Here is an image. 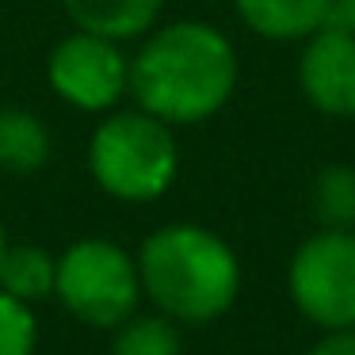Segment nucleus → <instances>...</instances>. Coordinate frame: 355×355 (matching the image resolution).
Instances as JSON below:
<instances>
[{"instance_id": "9b49d317", "label": "nucleus", "mask_w": 355, "mask_h": 355, "mask_svg": "<svg viewBox=\"0 0 355 355\" xmlns=\"http://www.w3.org/2000/svg\"><path fill=\"white\" fill-rule=\"evenodd\" d=\"M54 283H58L54 252H46L42 245H8L4 263H0V291L35 306V302L54 298Z\"/></svg>"}, {"instance_id": "20e7f679", "label": "nucleus", "mask_w": 355, "mask_h": 355, "mask_svg": "<svg viewBox=\"0 0 355 355\" xmlns=\"http://www.w3.org/2000/svg\"><path fill=\"white\" fill-rule=\"evenodd\" d=\"M54 298L88 329H119L141 306L138 256L111 237H80L58 256Z\"/></svg>"}, {"instance_id": "7ed1b4c3", "label": "nucleus", "mask_w": 355, "mask_h": 355, "mask_svg": "<svg viewBox=\"0 0 355 355\" xmlns=\"http://www.w3.org/2000/svg\"><path fill=\"white\" fill-rule=\"evenodd\" d=\"M176 126L134 107H115L100 115L88 138V172L96 187L115 202H157L180 176Z\"/></svg>"}, {"instance_id": "f03ea898", "label": "nucleus", "mask_w": 355, "mask_h": 355, "mask_svg": "<svg viewBox=\"0 0 355 355\" xmlns=\"http://www.w3.org/2000/svg\"><path fill=\"white\" fill-rule=\"evenodd\" d=\"M134 256H138L141 294L180 324L218 321L241 294L237 252L207 225H161L141 241Z\"/></svg>"}, {"instance_id": "dca6fc26", "label": "nucleus", "mask_w": 355, "mask_h": 355, "mask_svg": "<svg viewBox=\"0 0 355 355\" xmlns=\"http://www.w3.org/2000/svg\"><path fill=\"white\" fill-rule=\"evenodd\" d=\"M329 27H340V31L355 35V0H332Z\"/></svg>"}, {"instance_id": "f3484780", "label": "nucleus", "mask_w": 355, "mask_h": 355, "mask_svg": "<svg viewBox=\"0 0 355 355\" xmlns=\"http://www.w3.org/2000/svg\"><path fill=\"white\" fill-rule=\"evenodd\" d=\"M8 245H12V241H8V233H4V222H0V263H4V252H8Z\"/></svg>"}, {"instance_id": "f8f14e48", "label": "nucleus", "mask_w": 355, "mask_h": 355, "mask_svg": "<svg viewBox=\"0 0 355 355\" xmlns=\"http://www.w3.org/2000/svg\"><path fill=\"white\" fill-rule=\"evenodd\" d=\"M111 355H184L180 321L157 313H134L119 329H111Z\"/></svg>"}, {"instance_id": "2eb2a0df", "label": "nucleus", "mask_w": 355, "mask_h": 355, "mask_svg": "<svg viewBox=\"0 0 355 355\" xmlns=\"http://www.w3.org/2000/svg\"><path fill=\"white\" fill-rule=\"evenodd\" d=\"M309 355H355V324L352 329H329L309 347Z\"/></svg>"}, {"instance_id": "0eeeda50", "label": "nucleus", "mask_w": 355, "mask_h": 355, "mask_svg": "<svg viewBox=\"0 0 355 355\" xmlns=\"http://www.w3.org/2000/svg\"><path fill=\"white\" fill-rule=\"evenodd\" d=\"M298 85L321 115L355 119V35L324 24L306 39Z\"/></svg>"}, {"instance_id": "423d86ee", "label": "nucleus", "mask_w": 355, "mask_h": 355, "mask_svg": "<svg viewBox=\"0 0 355 355\" xmlns=\"http://www.w3.org/2000/svg\"><path fill=\"white\" fill-rule=\"evenodd\" d=\"M286 286L306 321L317 329L355 324V230H321L302 241Z\"/></svg>"}, {"instance_id": "6e6552de", "label": "nucleus", "mask_w": 355, "mask_h": 355, "mask_svg": "<svg viewBox=\"0 0 355 355\" xmlns=\"http://www.w3.org/2000/svg\"><path fill=\"white\" fill-rule=\"evenodd\" d=\"M241 24L268 42H298L329 24L332 0H233Z\"/></svg>"}, {"instance_id": "1a4fd4ad", "label": "nucleus", "mask_w": 355, "mask_h": 355, "mask_svg": "<svg viewBox=\"0 0 355 355\" xmlns=\"http://www.w3.org/2000/svg\"><path fill=\"white\" fill-rule=\"evenodd\" d=\"M73 27L115 42L146 39L164 12V0H62Z\"/></svg>"}, {"instance_id": "ddd939ff", "label": "nucleus", "mask_w": 355, "mask_h": 355, "mask_svg": "<svg viewBox=\"0 0 355 355\" xmlns=\"http://www.w3.org/2000/svg\"><path fill=\"white\" fill-rule=\"evenodd\" d=\"M309 207L321 230H355V168L324 164L309 187Z\"/></svg>"}, {"instance_id": "9d476101", "label": "nucleus", "mask_w": 355, "mask_h": 355, "mask_svg": "<svg viewBox=\"0 0 355 355\" xmlns=\"http://www.w3.org/2000/svg\"><path fill=\"white\" fill-rule=\"evenodd\" d=\"M54 138L50 126L27 107H0V172L35 176L50 164Z\"/></svg>"}, {"instance_id": "39448f33", "label": "nucleus", "mask_w": 355, "mask_h": 355, "mask_svg": "<svg viewBox=\"0 0 355 355\" xmlns=\"http://www.w3.org/2000/svg\"><path fill=\"white\" fill-rule=\"evenodd\" d=\"M46 85L80 115H107L130 96V58L123 42L73 27L50 50Z\"/></svg>"}, {"instance_id": "4468645a", "label": "nucleus", "mask_w": 355, "mask_h": 355, "mask_svg": "<svg viewBox=\"0 0 355 355\" xmlns=\"http://www.w3.org/2000/svg\"><path fill=\"white\" fill-rule=\"evenodd\" d=\"M35 347H39L35 306L0 291V355H35Z\"/></svg>"}, {"instance_id": "f257e3e1", "label": "nucleus", "mask_w": 355, "mask_h": 355, "mask_svg": "<svg viewBox=\"0 0 355 355\" xmlns=\"http://www.w3.org/2000/svg\"><path fill=\"white\" fill-rule=\"evenodd\" d=\"M233 42L202 19L153 27L130 58V100L168 126L214 119L237 92Z\"/></svg>"}]
</instances>
